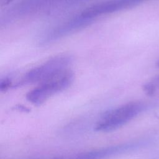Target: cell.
Wrapping results in <instances>:
<instances>
[{
	"label": "cell",
	"mask_w": 159,
	"mask_h": 159,
	"mask_svg": "<svg viewBox=\"0 0 159 159\" xmlns=\"http://www.w3.org/2000/svg\"><path fill=\"white\" fill-rule=\"evenodd\" d=\"M73 80V72L65 69L39 83L27 94L26 98L34 105H40L52 95L68 88Z\"/></svg>",
	"instance_id": "6da1fadb"
},
{
	"label": "cell",
	"mask_w": 159,
	"mask_h": 159,
	"mask_svg": "<svg viewBox=\"0 0 159 159\" xmlns=\"http://www.w3.org/2000/svg\"><path fill=\"white\" fill-rule=\"evenodd\" d=\"M72 61L68 55H60L51 58L43 64L27 72L17 82L16 86L40 83L57 73L69 68Z\"/></svg>",
	"instance_id": "7a4b0ae2"
},
{
	"label": "cell",
	"mask_w": 159,
	"mask_h": 159,
	"mask_svg": "<svg viewBox=\"0 0 159 159\" xmlns=\"http://www.w3.org/2000/svg\"><path fill=\"white\" fill-rule=\"evenodd\" d=\"M145 107L141 101H132L106 112L96 124V129L109 131L116 129L140 114Z\"/></svg>",
	"instance_id": "3957f363"
},
{
	"label": "cell",
	"mask_w": 159,
	"mask_h": 159,
	"mask_svg": "<svg viewBox=\"0 0 159 159\" xmlns=\"http://www.w3.org/2000/svg\"><path fill=\"white\" fill-rule=\"evenodd\" d=\"M148 0H109L94 4L84 9L80 15L93 20L94 18L136 6Z\"/></svg>",
	"instance_id": "277c9868"
},
{
	"label": "cell",
	"mask_w": 159,
	"mask_h": 159,
	"mask_svg": "<svg viewBox=\"0 0 159 159\" xmlns=\"http://www.w3.org/2000/svg\"><path fill=\"white\" fill-rule=\"evenodd\" d=\"M93 20L86 19L81 15H79L54 29L47 35L45 40L47 42L53 41L66 36L70 33H73L87 26Z\"/></svg>",
	"instance_id": "5b68a950"
},
{
	"label": "cell",
	"mask_w": 159,
	"mask_h": 159,
	"mask_svg": "<svg viewBox=\"0 0 159 159\" xmlns=\"http://www.w3.org/2000/svg\"><path fill=\"white\" fill-rule=\"evenodd\" d=\"M135 144H123L89 152L80 155L76 159H106L117 153L132 149Z\"/></svg>",
	"instance_id": "8992f818"
},
{
	"label": "cell",
	"mask_w": 159,
	"mask_h": 159,
	"mask_svg": "<svg viewBox=\"0 0 159 159\" xmlns=\"http://www.w3.org/2000/svg\"><path fill=\"white\" fill-rule=\"evenodd\" d=\"M159 89V75L153 77L150 81L146 83L143 86V89L146 94L148 96L153 95L156 91Z\"/></svg>",
	"instance_id": "52a82bcc"
},
{
	"label": "cell",
	"mask_w": 159,
	"mask_h": 159,
	"mask_svg": "<svg viewBox=\"0 0 159 159\" xmlns=\"http://www.w3.org/2000/svg\"><path fill=\"white\" fill-rule=\"evenodd\" d=\"M12 84V81L9 78H6L4 79H2L0 83V89L1 91H6L7 89H9Z\"/></svg>",
	"instance_id": "ba28073f"
},
{
	"label": "cell",
	"mask_w": 159,
	"mask_h": 159,
	"mask_svg": "<svg viewBox=\"0 0 159 159\" xmlns=\"http://www.w3.org/2000/svg\"><path fill=\"white\" fill-rule=\"evenodd\" d=\"M0 1H1V4H7L8 3L11 2L13 0H0Z\"/></svg>",
	"instance_id": "9c48e42d"
},
{
	"label": "cell",
	"mask_w": 159,
	"mask_h": 159,
	"mask_svg": "<svg viewBox=\"0 0 159 159\" xmlns=\"http://www.w3.org/2000/svg\"><path fill=\"white\" fill-rule=\"evenodd\" d=\"M156 66L159 68V60L156 62Z\"/></svg>",
	"instance_id": "30bf717a"
}]
</instances>
